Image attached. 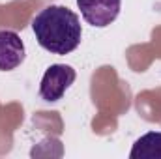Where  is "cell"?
Masks as SVG:
<instances>
[{
  "label": "cell",
  "mask_w": 161,
  "mask_h": 159,
  "mask_svg": "<svg viewBox=\"0 0 161 159\" xmlns=\"http://www.w3.org/2000/svg\"><path fill=\"white\" fill-rule=\"evenodd\" d=\"M26 56L25 43L13 30H0V71L17 69Z\"/></svg>",
  "instance_id": "obj_4"
},
{
  "label": "cell",
  "mask_w": 161,
  "mask_h": 159,
  "mask_svg": "<svg viewBox=\"0 0 161 159\" xmlns=\"http://www.w3.org/2000/svg\"><path fill=\"white\" fill-rule=\"evenodd\" d=\"M120 6L122 0H77L82 19L96 28H105L114 23L120 13Z\"/></svg>",
  "instance_id": "obj_3"
},
{
  "label": "cell",
  "mask_w": 161,
  "mask_h": 159,
  "mask_svg": "<svg viewBox=\"0 0 161 159\" xmlns=\"http://www.w3.org/2000/svg\"><path fill=\"white\" fill-rule=\"evenodd\" d=\"M34 36L51 54H69L80 45L82 28L77 13L66 6H47L32 21Z\"/></svg>",
  "instance_id": "obj_1"
},
{
  "label": "cell",
  "mask_w": 161,
  "mask_h": 159,
  "mask_svg": "<svg viewBox=\"0 0 161 159\" xmlns=\"http://www.w3.org/2000/svg\"><path fill=\"white\" fill-rule=\"evenodd\" d=\"M131 159H161V131H150L135 140L131 152Z\"/></svg>",
  "instance_id": "obj_5"
},
{
  "label": "cell",
  "mask_w": 161,
  "mask_h": 159,
  "mask_svg": "<svg viewBox=\"0 0 161 159\" xmlns=\"http://www.w3.org/2000/svg\"><path fill=\"white\" fill-rule=\"evenodd\" d=\"M77 73L68 64H53L47 68L40 84V97L47 103L60 101L64 94L69 90V86L75 82Z\"/></svg>",
  "instance_id": "obj_2"
}]
</instances>
